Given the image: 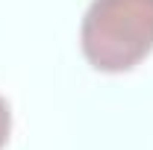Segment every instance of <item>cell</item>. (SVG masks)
I'll return each mask as SVG.
<instances>
[{
	"mask_svg": "<svg viewBox=\"0 0 153 150\" xmlns=\"http://www.w3.org/2000/svg\"><path fill=\"white\" fill-rule=\"evenodd\" d=\"M79 50L100 74H127L153 53V0H91Z\"/></svg>",
	"mask_w": 153,
	"mask_h": 150,
	"instance_id": "obj_1",
	"label": "cell"
},
{
	"mask_svg": "<svg viewBox=\"0 0 153 150\" xmlns=\"http://www.w3.org/2000/svg\"><path fill=\"white\" fill-rule=\"evenodd\" d=\"M9 135H12V109L9 100L0 94V150L9 144Z\"/></svg>",
	"mask_w": 153,
	"mask_h": 150,
	"instance_id": "obj_2",
	"label": "cell"
}]
</instances>
